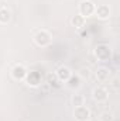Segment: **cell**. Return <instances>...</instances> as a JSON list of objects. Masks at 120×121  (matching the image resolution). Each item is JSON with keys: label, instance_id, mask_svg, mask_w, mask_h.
<instances>
[{"label": "cell", "instance_id": "6da1fadb", "mask_svg": "<svg viewBox=\"0 0 120 121\" xmlns=\"http://www.w3.org/2000/svg\"><path fill=\"white\" fill-rule=\"evenodd\" d=\"M51 41H52L51 34L45 30L38 31V32L34 35V42H35V45H38V47H41V48L48 47V45L51 44Z\"/></svg>", "mask_w": 120, "mask_h": 121}, {"label": "cell", "instance_id": "7a4b0ae2", "mask_svg": "<svg viewBox=\"0 0 120 121\" xmlns=\"http://www.w3.org/2000/svg\"><path fill=\"white\" fill-rule=\"evenodd\" d=\"M95 9H96V4L90 0H82L78 6V11L82 17H89V16H93L95 13Z\"/></svg>", "mask_w": 120, "mask_h": 121}, {"label": "cell", "instance_id": "3957f363", "mask_svg": "<svg viewBox=\"0 0 120 121\" xmlns=\"http://www.w3.org/2000/svg\"><path fill=\"white\" fill-rule=\"evenodd\" d=\"M27 75H28L27 68H26L24 65H21V63L14 65V68L11 69V78H13L14 80H24V79L27 78Z\"/></svg>", "mask_w": 120, "mask_h": 121}, {"label": "cell", "instance_id": "277c9868", "mask_svg": "<svg viewBox=\"0 0 120 121\" xmlns=\"http://www.w3.org/2000/svg\"><path fill=\"white\" fill-rule=\"evenodd\" d=\"M74 117L76 121H89L90 120V110L85 106L75 107L74 110Z\"/></svg>", "mask_w": 120, "mask_h": 121}, {"label": "cell", "instance_id": "5b68a950", "mask_svg": "<svg viewBox=\"0 0 120 121\" xmlns=\"http://www.w3.org/2000/svg\"><path fill=\"white\" fill-rule=\"evenodd\" d=\"M95 55H96L97 59H100V60H109L110 59V56H112V52H110V48H109L107 45L100 44V45L96 47V49H95Z\"/></svg>", "mask_w": 120, "mask_h": 121}, {"label": "cell", "instance_id": "8992f818", "mask_svg": "<svg viewBox=\"0 0 120 121\" xmlns=\"http://www.w3.org/2000/svg\"><path fill=\"white\" fill-rule=\"evenodd\" d=\"M92 97H93L95 101L103 103V101H106L109 99V91L106 90L105 87H102V86H97V87H95L93 91H92Z\"/></svg>", "mask_w": 120, "mask_h": 121}, {"label": "cell", "instance_id": "52a82bcc", "mask_svg": "<svg viewBox=\"0 0 120 121\" xmlns=\"http://www.w3.org/2000/svg\"><path fill=\"white\" fill-rule=\"evenodd\" d=\"M55 76H57V79L60 82H66L72 76V72H71V69L68 66H60L57 69V72H55Z\"/></svg>", "mask_w": 120, "mask_h": 121}, {"label": "cell", "instance_id": "ba28073f", "mask_svg": "<svg viewBox=\"0 0 120 121\" xmlns=\"http://www.w3.org/2000/svg\"><path fill=\"white\" fill-rule=\"evenodd\" d=\"M93 14H96V17L100 18V20H106V18L110 17V9L106 4H100V6H96Z\"/></svg>", "mask_w": 120, "mask_h": 121}, {"label": "cell", "instance_id": "9c48e42d", "mask_svg": "<svg viewBox=\"0 0 120 121\" xmlns=\"http://www.w3.org/2000/svg\"><path fill=\"white\" fill-rule=\"evenodd\" d=\"M85 21H86V18L82 17L81 14H75V16L71 17V26L75 27L76 30H81V28L85 26Z\"/></svg>", "mask_w": 120, "mask_h": 121}, {"label": "cell", "instance_id": "30bf717a", "mask_svg": "<svg viewBox=\"0 0 120 121\" xmlns=\"http://www.w3.org/2000/svg\"><path fill=\"white\" fill-rule=\"evenodd\" d=\"M109 78H110V70L107 68H105V66L97 68V70H96V79L99 82H106V80H109Z\"/></svg>", "mask_w": 120, "mask_h": 121}, {"label": "cell", "instance_id": "8fae6325", "mask_svg": "<svg viewBox=\"0 0 120 121\" xmlns=\"http://www.w3.org/2000/svg\"><path fill=\"white\" fill-rule=\"evenodd\" d=\"M81 82H82V79H81L78 75H72L65 83L68 85L69 89H79V87H81Z\"/></svg>", "mask_w": 120, "mask_h": 121}, {"label": "cell", "instance_id": "7c38bea8", "mask_svg": "<svg viewBox=\"0 0 120 121\" xmlns=\"http://www.w3.org/2000/svg\"><path fill=\"white\" fill-rule=\"evenodd\" d=\"M10 20H11V13H10V10L9 9H6V7H1L0 9V24H9L10 23Z\"/></svg>", "mask_w": 120, "mask_h": 121}, {"label": "cell", "instance_id": "4fadbf2b", "mask_svg": "<svg viewBox=\"0 0 120 121\" xmlns=\"http://www.w3.org/2000/svg\"><path fill=\"white\" fill-rule=\"evenodd\" d=\"M71 103L74 107H79V106H83L85 104V97L82 94H74L72 99H71Z\"/></svg>", "mask_w": 120, "mask_h": 121}, {"label": "cell", "instance_id": "5bb4252c", "mask_svg": "<svg viewBox=\"0 0 120 121\" xmlns=\"http://www.w3.org/2000/svg\"><path fill=\"white\" fill-rule=\"evenodd\" d=\"M27 78H28V85H31V86H38L41 83V80L38 78V73H35V72L27 75Z\"/></svg>", "mask_w": 120, "mask_h": 121}, {"label": "cell", "instance_id": "9a60e30c", "mask_svg": "<svg viewBox=\"0 0 120 121\" xmlns=\"http://www.w3.org/2000/svg\"><path fill=\"white\" fill-rule=\"evenodd\" d=\"M78 76H79L81 79L86 80V79H88V78L90 76V70H89V68H81V69H79V72H78Z\"/></svg>", "mask_w": 120, "mask_h": 121}, {"label": "cell", "instance_id": "2e32d148", "mask_svg": "<svg viewBox=\"0 0 120 121\" xmlns=\"http://www.w3.org/2000/svg\"><path fill=\"white\" fill-rule=\"evenodd\" d=\"M100 121H113V114L109 111H105L100 114Z\"/></svg>", "mask_w": 120, "mask_h": 121}, {"label": "cell", "instance_id": "e0dca14e", "mask_svg": "<svg viewBox=\"0 0 120 121\" xmlns=\"http://www.w3.org/2000/svg\"><path fill=\"white\" fill-rule=\"evenodd\" d=\"M112 86L115 87V89H119V79L116 78V79H113V82H112Z\"/></svg>", "mask_w": 120, "mask_h": 121}]
</instances>
